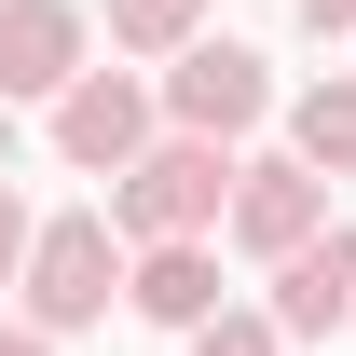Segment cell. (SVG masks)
<instances>
[{"instance_id":"obj_1","label":"cell","mask_w":356,"mask_h":356,"mask_svg":"<svg viewBox=\"0 0 356 356\" xmlns=\"http://www.w3.org/2000/svg\"><path fill=\"white\" fill-rule=\"evenodd\" d=\"M110 302H124V233H110V206H55V220L28 233L14 315L69 343V329H110Z\"/></svg>"},{"instance_id":"obj_2","label":"cell","mask_w":356,"mask_h":356,"mask_svg":"<svg viewBox=\"0 0 356 356\" xmlns=\"http://www.w3.org/2000/svg\"><path fill=\"white\" fill-rule=\"evenodd\" d=\"M220 206H233V137H192V124H165L124 178H110V233H124V247L220 233Z\"/></svg>"},{"instance_id":"obj_3","label":"cell","mask_w":356,"mask_h":356,"mask_svg":"<svg viewBox=\"0 0 356 356\" xmlns=\"http://www.w3.org/2000/svg\"><path fill=\"white\" fill-rule=\"evenodd\" d=\"M151 96H165V124H192V137H233V151H247V137L274 124V55L261 42H220V28H192V42L165 55V69H151Z\"/></svg>"},{"instance_id":"obj_4","label":"cell","mask_w":356,"mask_h":356,"mask_svg":"<svg viewBox=\"0 0 356 356\" xmlns=\"http://www.w3.org/2000/svg\"><path fill=\"white\" fill-rule=\"evenodd\" d=\"M42 137H55L69 178H124L137 151L165 137V96H151V69H83V83L42 110Z\"/></svg>"},{"instance_id":"obj_5","label":"cell","mask_w":356,"mask_h":356,"mask_svg":"<svg viewBox=\"0 0 356 356\" xmlns=\"http://www.w3.org/2000/svg\"><path fill=\"white\" fill-rule=\"evenodd\" d=\"M315 220H329V178H315L302 151H233V206H220L233 261H288Z\"/></svg>"},{"instance_id":"obj_6","label":"cell","mask_w":356,"mask_h":356,"mask_svg":"<svg viewBox=\"0 0 356 356\" xmlns=\"http://www.w3.org/2000/svg\"><path fill=\"white\" fill-rule=\"evenodd\" d=\"M83 69H96V14L83 0H0V96L14 110H55Z\"/></svg>"},{"instance_id":"obj_7","label":"cell","mask_w":356,"mask_h":356,"mask_svg":"<svg viewBox=\"0 0 356 356\" xmlns=\"http://www.w3.org/2000/svg\"><path fill=\"white\" fill-rule=\"evenodd\" d=\"M261 288H274V329L288 343H329V329H356V220H315L288 261H261Z\"/></svg>"},{"instance_id":"obj_8","label":"cell","mask_w":356,"mask_h":356,"mask_svg":"<svg viewBox=\"0 0 356 356\" xmlns=\"http://www.w3.org/2000/svg\"><path fill=\"white\" fill-rule=\"evenodd\" d=\"M124 315L137 329H206L220 315V233H165V247H124Z\"/></svg>"},{"instance_id":"obj_9","label":"cell","mask_w":356,"mask_h":356,"mask_svg":"<svg viewBox=\"0 0 356 356\" xmlns=\"http://www.w3.org/2000/svg\"><path fill=\"white\" fill-rule=\"evenodd\" d=\"M274 124H288V151H302L315 178H356V69L288 83V96H274Z\"/></svg>"},{"instance_id":"obj_10","label":"cell","mask_w":356,"mask_h":356,"mask_svg":"<svg viewBox=\"0 0 356 356\" xmlns=\"http://www.w3.org/2000/svg\"><path fill=\"white\" fill-rule=\"evenodd\" d=\"M206 28V0H96V42L110 55H178Z\"/></svg>"},{"instance_id":"obj_11","label":"cell","mask_w":356,"mask_h":356,"mask_svg":"<svg viewBox=\"0 0 356 356\" xmlns=\"http://www.w3.org/2000/svg\"><path fill=\"white\" fill-rule=\"evenodd\" d=\"M178 356H288V329H274L261 302H220L206 329H178Z\"/></svg>"},{"instance_id":"obj_12","label":"cell","mask_w":356,"mask_h":356,"mask_svg":"<svg viewBox=\"0 0 356 356\" xmlns=\"http://www.w3.org/2000/svg\"><path fill=\"white\" fill-rule=\"evenodd\" d=\"M28 233H42V206L0 178V302H14V274H28Z\"/></svg>"},{"instance_id":"obj_13","label":"cell","mask_w":356,"mask_h":356,"mask_svg":"<svg viewBox=\"0 0 356 356\" xmlns=\"http://www.w3.org/2000/svg\"><path fill=\"white\" fill-rule=\"evenodd\" d=\"M288 14H302L315 42H356V0H288Z\"/></svg>"},{"instance_id":"obj_14","label":"cell","mask_w":356,"mask_h":356,"mask_svg":"<svg viewBox=\"0 0 356 356\" xmlns=\"http://www.w3.org/2000/svg\"><path fill=\"white\" fill-rule=\"evenodd\" d=\"M0 356H55V329H28V315H0Z\"/></svg>"},{"instance_id":"obj_15","label":"cell","mask_w":356,"mask_h":356,"mask_svg":"<svg viewBox=\"0 0 356 356\" xmlns=\"http://www.w3.org/2000/svg\"><path fill=\"white\" fill-rule=\"evenodd\" d=\"M0 178H14V96H0Z\"/></svg>"}]
</instances>
